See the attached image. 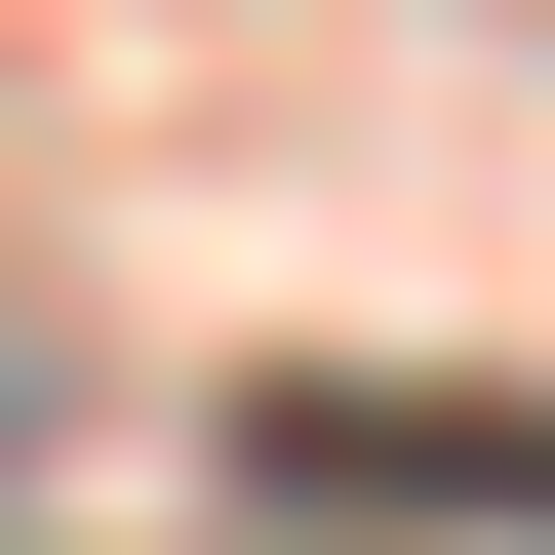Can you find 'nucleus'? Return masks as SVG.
Segmentation results:
<instances>
[{"label": "nucleus", "instance_id": "1", "mask_svg": "<svg viewBox=\"0 0 555 555\" xmlns=\"http://www.w3.org/2000/svg\"><path fill=\"white\" fill-rule=\"evenodd\" d=\"M278 516H397V555H555V397H397V358H278L238 397Z\"/></svg>", "mask_w": 555, "mask_h": 555}, {"label": "nucleus", "instance_id": "2", "mask_svg": "<svg viewBox=\"0 0 555 555\" xmlns=\"http://www.w3.org/2000/svg\"><path fill=\"white\" fill-rule=\"evenodd\" d=\"M0 437H40V318H0Z\"/></svg>", "mask_w": 555, "mask_h": 555}]
</instances>
